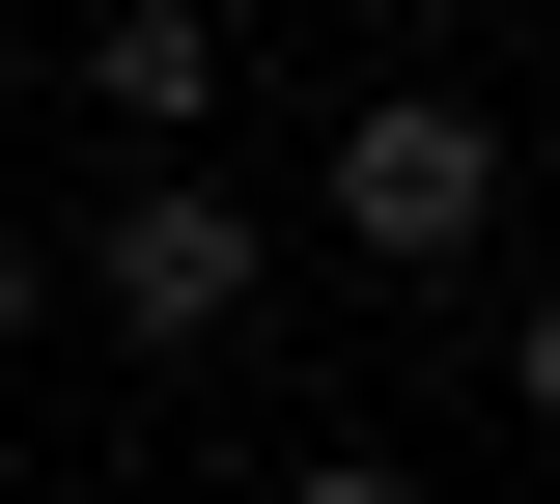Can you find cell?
Here are the masks:
<instances>
[{
    "label": "cell",
    "mask_w": 560,
    "mask_h": 504,
    "mask_svg": "<svg viewBox=\"0 0 560 504\" xmlns=\"http://www.w3.org/2000/svg\"><path fill=\"white\" fill-rule=\"evenodd\" d=\"M57 308H84V337H113V364H168V392H197V364H224V337H253V308H280V224L224 197L197 141H168V168H140V197H113V224H84V253H57Z\"/></svg>",
    "instance_id": "6da1fadb"
},
{
    "label": "cell",
    "mask_w": 560,
    "mask_h": 504,
    "mask_svg": "<svg viewBox=\"0 0 560 504\" xmlns=\"http://www.w3.org/2000/svg\"><path fill=\"white\" fill-rule=\"evenodd\" d=\"M308 224H337L364 281H448V253L504 224V113H477V84H364L337 168H308Z\"/></svg>",
    "instance_id": "7a4b0ae2"
},
{
    "label": "cell",
    "mask_w": 560,
    "mask_h": 504,
    "mask_svg": "<svg viewBox=\"0 0 560 504\" xmlns=\"http://www.w3.org/2000/svg\"><path fill=\"white\" fill-rule=\"evenodd\" d=\"M84 113H113L140 168H168V141L224 113V0H113V28H84Z\"/></svg>",
    "instance_id": "3957f363"
},
{
    "label": "cell",
    "mask_w": 560,
    "mask_h": 504,
    "mask_svg": "<svg viewBox=\"0 0 560 504\" xmlns=\"http://www.w3.org/2000/svg\"><path fill=\"white\" fill-rule=\"evenodd\" d=\"M280 504H393V448H308V477H280Z\"/></svg>",
    "instance_id": "277c9868"
},
{
    "label": "cell",
    "mask_w": 560,
    "mask_h": 504,
    "mask_svg": "<svg viewBox=\"0 0 560 504\" xmlns=\"http://www.w3.org/2000/svg\"><path fill=\"white\" fill-rule=\"evenodd\" d=\"M364 28H448V0H364Z\"/></svg>",
    "instance_id": "5b68a950"
}]
</instances>
